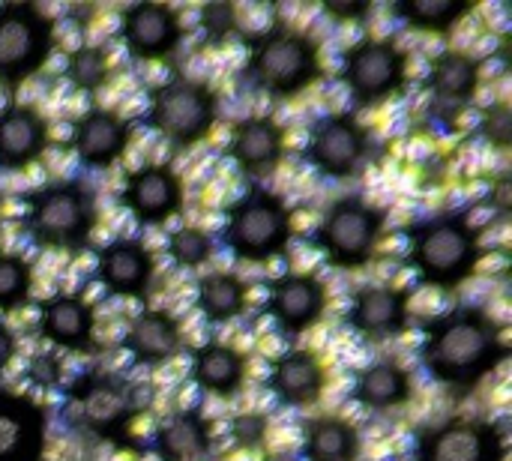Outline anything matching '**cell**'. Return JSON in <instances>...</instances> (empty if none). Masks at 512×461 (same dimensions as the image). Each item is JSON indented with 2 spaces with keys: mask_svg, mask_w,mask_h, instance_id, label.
Returning a JSON list of instances; mask_svg holds the SVG:
<instances>
[{
  "mask_svg": "<svg viewBox=\"0 0 512 461\" xmlns=\"http://www.w3.org/2000/svg\"><path fill=\"white\" fill-rule=\"evenodd\" d=\"M507 357L501 324L474 306L450 309L423 324L420 363L426 375L456 393H471Z\"/></svg>",
  "mask_w": 512,
  "mask_h": 461,
  "instance_id": "cell-1",
  "label": "cell"
},
{
  "mask_svg": "<svg viewBox=\"0 0 512 461\" xmlns=\"http://www.w3.org/2000/svg\"><path fill=\"white\" fill-rule=\"evenodd\" d=\"M63 393V417L72 429L111 444L117 450H129L132 426L144 408L141 393L117 372L87 369L72 384L60 387Z\"/></svg>",
  "mask_w": 512,
  "mask_h": 461,
  "instance_id": "cell-2",
  "label": "cell"
},
{
  "mask_svg": "<svg viewBox=\"0 0 512 461\" xmlns=\"http://www.w3.org/2000/svg\"><path fill=\"white\" fill-rule=\"evenodd\" d=\"M27 237L51 252L78 255L90 246L99 207L96 192L84 180H51L24 195V213H21Z\"/></svg>",
  "mask_w": 512,
  "mask_h": 461,
  "instance_id": "cell-3",
  "label": "cell"
},
{
  "mask_svg": "<svg viewBox=\"0 0 512 461\" xmlns=\"http://www.w3.org/2000/svg\"><path fill=\"white\" fill-rule=\"evenodd\" d=\"M480 255V231L465 213H435L408 228V261L423 285L459 288L477 273Z\"/></svg>",
  "mask_w": 512,
  "mask_h": 461,
  "instance_id": "cell-4",
  "label": "cell"
},
{
  "mask_svg": "<svg viewBox=\"0 0 512 461\" xmlns=\"http://www.w3.org/2000/svg\"><path fill=\"white\" fill-rule=\"evenodd\" d=\"M243 75L255 90L276 99H291L309 90L321 75L318 42L297 27H267L249 36Z\"/></svg>",
  "mask_w": 512,
  "mask_h": 461,
  "instance_id": "cell-5",
  "label": "cell"
},
{
  "mask_svg": "<svg viewBox=\"0 0 512 461\" xmlns=\"http://www.w3.org/2000/svg\"><path fill=\"white\" fill-rule=\"evenodd\" d=\"M291 231L294 222L285 198L264 186H255L228 207L222 225V243L237 261L264 264L285 255L291 243Z\"/></svg>",
  "mask_w": 512,
  "mask_h": 461,
  "instance_id": "cell-6",
  "label": "cell"
},
{
  "mask_svg": "<svg viewBox=\"0 0 512 461\" xmlns=\"http://www.w3.org/2000/svg\"><path fill=\"white\" fill-rule=\"evenodd\" d=\"M384 228H387L384 207H378L363 195H342L324 210L312 240L333 267L357 270L372 261Z\"/></svg>",
  "mask_w": 512,
  "mask_h": 461,
  "instance_id": "cell-7",
  "label": "cell"
},
{
  "mask_svg": "<svg viewBox=\"0 0 512 461\" xmlns=\"http://www.w3.org/2000/svg\"><path fill=\"white\" fill-rule=\"evenodd\" d=\"M144 120L156 135H162L174 147L201 144L204 138H210L219 120L216 90L198 78H168L150 90Z\"/></svg>",
  "mask_w": 512,
  "mask_h": 461,
  "instance_id": "cell-8",
  "label": "cell"
},
{
  "mask_svg": "<svg viewBox=\"0 0 512 461\" xmlns=\"http://www.w3.org/2000/svg\"><path fill=\"white\" fill-rule=\"evenodd\" d=\"M54 51V21L30 0L0 3V87L27 84Z\"/></svg>",
  "mask_w": 512,
  "mask_h": 461,
  "instance_id": "cell-9",
  "label": "cell"
},
{
  "mask_svg": "<svg viewBox=\"0 0 512 461\" xmlns=\"http://www.w3.org/2000/svg\"><path fill=\"white\" fill-rule=\"evenodd\" d=\"M342 84L357 108H378L408 84V54L390 39H363L345 51Z\"/></svg>",
  "mask_w": 512,
  "mask_h": 461,
  "instance_id": "cell-10",
  "label": "cell"
},
{
  "mask_svg": "<svg viewBox=\"0 0 512 461\" xmlns=\"http://www.w3.org/2000/svg\"><path fill=\"white\" fill-rule=\"evenodd\" d=\"M303 159L324 180H351L369 159V135L348 111L324 114L309 129Z\"/></svg>",
  "mask_w": 512,
  "mask_h": 461,
  "instance_id": "cell-11",
  "label": "cell"
},
{
  "mask_svg": "<svg viewBox=\"0 0 512 461\" xmlns=\"http://www.w3.org/2000/svg\"><path fill=\"white\" fill-rule=\"evenodd\" d=\"M507 438L498 423L453 417L429 426L414 441V461H504Z\"/></svg>",
  "mask_w": 512,
  "mask_h": 461,
  "instance_id": "cell-12",
  "label": "cell"
},
{
  "mask_svg": "<svg viewBox=\"0 0 512 461\" xmlns=\"http://www.w3.org/2000/svg\"><path fill=\"white\" fill-rule=\"evenodd\" d=\"M480 60L468 51L447 48L441 51L426 75V93H429V117L456 126L462 111L474 102L480 90Z\"/></svg>",
  "mask_w": 512,
  "mask_h": 461,
  "instance_id": "cell-13",
  "label": "cell"
},
{
  "mask_svg": "<svg viewBox=\"0 0 512 461\" xmlns=\"http://www.w3.org/2000/svg\"><path fill=\"white\" fill-rule=\"evenodd\" d=\"M180 39L183 24L171 3L138 0L120 12V42L141 63L165 60L168 54L177 51Z\"/></svg>",
  "mask_w": 512,
  "mask_h": 461,
  "instance_id": "cell-14",
  "label": "cell"
},
{
  "mask_svg": "<svg viewBox=\"0 0 512 461\" xmlns=\"http://www.w3.org/2000/svg\"><path fill=\"white\" fill-rule=\"evenodd\" d=\"M120 204L144 228H159L183 210V180L171 165H141L126 174Z\"/></svg>",
  "mask_w": 512,
  "mask_h": 461,
  "instance_id": "cell-15",
  "label": "cell"
},
{
  "mask_svg": "<svg viewBox=\"0 0 512 461\" xmlns=\"http://www.w3.org/2000/svg\"><path fill=\"white\" fill-rule=\"evenodd\" d=\"M327 312V288L309 273H285L270 285L267 315L282 336L309 333Z\"/></svg>",
  "mask_w": 512,
  "mask_h": 461,
  "instance_id": "cell-16",
  "label": "cell"
},
{
  "mask_svg": "<svg viewBox=\"0 0 512 461\" xmlns=\"http://www.w3.org/2000/svg\"><path fill=\"white\" fill-rule=\"evenodd\" d=\"M345 324L366 342L396 339L411 327V300L393 285H366L351 297Z\"/></svg>",
  "mask_w": 512,
  "mask_h": 461,
  "instance_id": "cell-17",
  "label": "cell"
},
{
  "mask_svg": "<svg viewBox=\"0 0 512 461\" xmlns=\"http://www.w3.org/2000/svg\"><path fill=\"white\" fill-rule=\"evenodd\" d=\"M48 417L30 396L0 387V461H45Z\"/></svg>",
  "mask_w": 512,
  "mask_h": 461,
  "instance_id": "cell-18",
  "label": "cell"
},
{
  "mask_svg": "<svg viewBox=\"0 0 512 461\" xmlns=\"http://www.w3.org/2000/svg\"><path fill=\"white\" fill-rule=\"evenodd\" d=\"M96 282L123 300H144L153 282V258L144 243L117 237L96 252Z\"/></svg>",
  "mask_w": 512,
  "mask_h": 461,
  "instance_id": "cell-19",
  "label": "cell"
},
{
  "mask_svg": "<svg viewBox=\"0 0 512 461\" xmlns=\"http://www.w3.org/2000/svg\"><path fill=\"white\" fill-rule=\"evenodd\" d=\"M39 336L69 354H90L96 348V312L81 294H54L42 300Z\"/></svg>",
  "mask_w": 512,
  "mask_h": 461,
  "instance_id": "cell-20",
  "label": "cell"
},
{
  "mask_svg": "<svg viewBox=\"0 0 512 461\" xmlns=\"http://www.w3.org/2000/svg\"><path fill=\"white\" fill-rule=\"evenodd\" d=\"M126 147H129V123L111 108L93 105L72 123V150L84 168L105 171L123 159Z\"/></svg>",
  "mask_w": 512,
  "mask_h": 461,
  "instance_id": "cell-21",
  "label": "cell"
},
{
  "mask_svg": "<svg viewBox=\"0 0 512 461\" xmlns=\"http://www.w3.org/2000/svg\"><path fill=\"white\" fill-rule=\"evenodd\" d=\"M228 156L246 177L264 180L285 159V129L273 117H243L228 135Z\"/></svg>",
  "mask_w": 512,
  "mask_h": 461,
  "instance_id": "cell-22",
  "label": "cell"
},
{
  "mask_svg": "<svg viewBox=\"0 0 512 461\" xmlns=\"http://www.w3.org/2000/svg\"><path fill=\"white\" fill-rule=\"evenodd\" d=\"M267 390L282 408H309L327 390V369L315 351L306 348L285 351L270 366Z\"/></svg>",
  "mask_w": 512,
  "mask_h": 461,
  "instance_id": "cell-23",
  "label": "cell"
},
{
  "mask_svg": "<svg viewBox=\"0 0 512 461\" xmlns=\"http://www.w3.org/2000/svg\"><path fill=\"white\" fill-rule=\"evenodd\" d=\"M48 150V120L24 102L0 108V171H24Z\"/></svg>",
  "mask_w": 512,
  "mask_h": 461,
  "instance_id": "cell-24",
  "label": "cell"
},
{
  "mask_svg": "<svg viewBox=\"0 0 512 461\" xmlns=\"http://www.w3.org/2000/svg\"><path fill=\"white\" fill-rule=\"evenodd\" d=\"M123 351L132 357L135 366L159 369L171 363L183 351V330L180 321L165 309H144L138 312L123 336Z\"/></svg>",
  "mask_w": 512,
  "mask_h": 461,
  "instance_id": "cell-25",
  "label": "cell"
},
{
  "mask_svg": "<svg viewBox=\"0 0 512 461\" xmlns=\"http://www.w3.org/2000/svg\"><path fill=\"white\" fill-rule=\"evenodd\" d=\"M156 461H204L213 450V426L198 408L168 414L150 435Z\"/></svg>",
  "mask_w": 512,
  "mask_h": 461,
  "instance_id": "cell-26",
  "label": "cell"
},
{
  "mask_svg": "<svg viewBox=\"0 0 512 461\" xmlns=\"http://www.w3.org/2000/svg\"><path fill=\"white\" fill-rule=\"evenodd\" d=\"M192 384L216 399H234L246 387V357L225 342H204L192 351Z\"/></svg>",
  "mask_w": 512,
  "mask_h": 461,
  "instance_id": "cell-27",
  "label": "cell"
},
{
  "mask_svg": "<svg viewBox=\"0 0 512 461\" xmlns=\"http://www.w3.org/2000/svg\"><path fill=\"white\" fill-rule=\"evenodd\" d=\"M411 396H414L411 372L396 360H375V363L363 366L351 387V399L372 414L396 411V408L408 405Z\"/></svg>",
  "mask_w": 512,
  "mask_h": 461,
  "instance_id": "cell-28",
  "label": "cell"
},
{
  "mask_svg": "<svg viewBox=\"0 0 512 461\" xmlns=\"http://www.w3.org/2000/svg\"><path fill=\"white\" fill-rule=\"evenodd\" d=\"M360 453L363 438L345 417L321 414L303 426V461H360Z\"/></svg>",
  "mask_w": 512,
  "mask_h": 461,
  "instance_id": "cell-29",
  "label": "cell"
},
{
  "mask_svg": "<svg viewBox=\"0 0 512 461\" xmlns=\"http://www.w3.org/2000/svg\"><path fill=\"white\" fill-rule=\"evenodd\" d=\"M246 282L234 273L216 270L198 279L195 288V303L198 312L204 315L207 324L219 327V324H231L234 318H240L246 312Z\"/></svg>",
  "mask_w": 512,
  "mask_h": 461,
  "instance_id": "cell-30",
  "label": "cell"
},
{
  "mask_svg": "<svg viewBox=\"0 0 512 461\" xmlns=\"http://www.w3.org/2000/svg\"><path fill=\"white\" fill-rule=\"evenodd\" d=\"M474 0H396L390 12L408 24L411 30L423 33H450L465 15H471Z\"/></svg>",
  "mask_w": 512,
  "mask_h": 461,
  "instance_id": "cell-31",
  "label": "cell"
},
{
  "mask_svg": "<svg viewBox=\"0 0 512 461\" xmlns=\"http://www.w3.org/2000/svg\"><path fill=\"white\" fill-rule=\"evenodd\" d=\"M63 75L78 93H99L111 78V57L102 45H78L69 51Z\"/></svg>",
  "mask_w": 512,
  "mask_h": 461,
  "instance_id": "cell-32",
  "label": "cell"
},
{
  "mask_svg": "<svg viewBox=\"0 0 512 461\" xmlns=\"http://www.w3.org/2000/svg\"><path fill=\"white\" fill-rule=\"evenodd\" d=\"M33 270L15 252H0V312H12L30 300Z\"/></svg>",
  "mask_w": 512,
  "mask_h": 461,
  "instance_id": "cell-33",
  "label": "cell"
},
{
  "mask_svg": "<svg viewBox=\"0 0 512 461\" xmlns=\"http://www.w3.org/2000/svg\"><path fill=\"white\" fill-rule=\"evenodd\" d=\"M213 255V237L204 228L186 225L168 237V258L183 270H198Z\"/></svg>",
  "mask_w": 512,
  "mask_h": 461,
  "instance_id": "cell-34",
  "label": "cell"
},
{
  "mask_svg": "<svg viewBox=\"0 0 512 461\" xmlns=\"http://www.w3.org/2000/svg\"><path fill=\"white\" fill-rule=\"evenodd\" d=\"M477 135H480L483 144H489V147H495V150H507L512 144L510 102H504V99L492 102V105L480 114V120H477Z\"/></svg>",
  "mask_w": 512,
  "mask_h": 461,
  "instance_id": "cell-35",
  "label": "cell"
},
{
  "mask_svg": "<svg viewBox=\"0 0 512 461\" xmlns=\"http://www.w3.org/2000/svg\"><path fill=\"white\" fill-rule=\"evenodd\" d=\"M237 30V6L228 0H213L201 6V33L210 45L225 42Z\"/></svg>",
  "mask_w": 512,
  "mask_h": 461,
  "instance_id": "cell-36",
  "label": "cell"
},
{
  "mask_svg": "<svg viewBox=\"0 0 512 461\" xmlns=\"http://www.w3.org/2000/svg\"><path fill=\"white\" fill-rule=\"evenodd\" d=\"M228 432H231V441H234L240 450L255 453V450H261V447L267 444L270 420H267V414H261V411H243V414H237V417L231 420Z\"/></svg>",
  "mask_w": 512,
  "mask_h": 461,
  "instance_id": "cell-37",
  "label": "cell"
},
{
  "mask_svg": "<svg viewBox=\"0 0 512 461\" xmlns=\"http://www.w3.org/2000/svg\"><path fill=\"white\" fill-rule=\"evenodd\" d=\"M321 9L336 21H360L372 12V0H324Z\"/></svg>",
  "mask_w": 512,
  "mask_h": 461,
  "instance_id": "cell-38",
  "label": "cell"
},
{
  "mask_svg": "<svg viewBox=\"0 0 512 461\" xmlns=\"http://www.w3.org/2000/svg\"><path fill=\"white\" fill-rule=\"evenodd\" d=\"M30 378L36 387H45V390H60V363L51 357V354H42L36 360H30Z\"/></svg>",
  "mask_w": 512,
  "mask_h": 461,
  "instance_id": "cell-39",
  "label": "cell"
},
{
  "mask_svg": "<svg viewBox=\"0 0 512 461\" xmlns=\"http://www.w3.org/2000/svg\"><path fill=\"white\" fill-rule=\"evenodd\" d=\"M489 207L498 216H507L512 210V177L510 174H498L495 183L489 186Z\"/></svg>",
  "mask_w": 512,
  "mask_h": 461,
  "instance_id": "cell-40",
  "label": "cell"
},
{
  "mask_svg": "<svg viewBox=\"0 0 512 461\" xmlns=\"http://www.w3.org/2000/svg\"><path fill=\"white\" fill-rule=\"evenodd\" d=\"M15 354H18V339H15V333H12L6 324H0V375L9 369V363L15 360Z\"/></svg>",
  "mask_w": 512,
  "mask_h": 461,
  "instance_id": "cell-41",
  "label": "cell"
}]
</instances>
